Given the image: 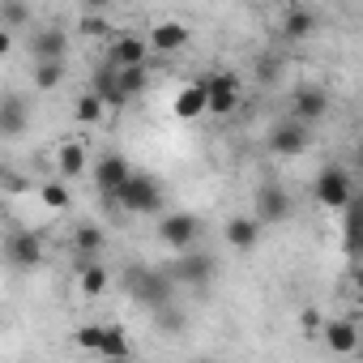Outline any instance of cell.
<instances>
[{
  "mask_svg": "<svg viewBox=\"0 0 363 363\" xmlns=\"http://www.w3.org/2000/svg\"><path fill=\"white\" fill-rule=\"evenodd\" d=\"M77 30H82L86 39H103V35H107L111 26H107V18H99V13H86V18L77 22Z\"/></svg>",
  "mask_w": 363,
  "mask_h": 363,
  "instance_id": "obj_30",
  "label": "cell"
},
{
  "mask_svg": "<svg viewBox=\"0 0 363 363\" xmlns=\"http://www.w3.org/2000/svg\"><path fill=\"white\" fill-rule=\"evenodd\" d=\"M13 52V35L9 30H0V56H9Z\"/></svg>",
  "mask_w": 363,
  "mask_h": 363,
  "instance_id": "obj_33",
  "label": "cell"
},
{
  "mask_svg": "<svg viewBox=\"0 0 363 363\" xmlns=\"http://www.w3.org/2000/svg\"><path fill=\"white\" fill-rule=\"evenodd\" d=\"M312 197L325 206V210H342L350 197H354V189H350V171L342 167V162H325L320 171H316V184H312Z\"/></svg>",
  "mask_w": 363,
  "mask_h": 363,
  "instance_id": "obj_3",
  "label": "cell"
},
{
  "mask_svg": "<svg viewBox=\"0 0 363 363\" xmlns=\"http://www.w3.org/2000/svg\"><path fill=\"white\" fill-rule=\"evenodd\" d=\"M107 5H116V0H86V9H107Z\"/></svg>",
  "mask_w": 363,
  "mask_h": 363,
  "instance_id": "obj_34",
  "label": "cell"
},
{
  "mask_svg": "<svg viewBox=\"0 0 363 363\" xmlns=\"http://www.w3.org/2000/svg\"><path fill=\"white\" fill-rule=\"evenodd\" d=\"M145 86H150V73H145V65L116 69V90H120V99H124V103H128V99H137V94H145Z\"/></svg>",
  "mask_w": 363,
  "mask_h": 363,
  "instance_id": "obj_19",
  "label": "cell"
},
{
  "mask_svg": "<svg viewBox=\"0 0 363 363\" xmlns=\"http://www.w3.org/2000/svg\"><path fill=\"white\" fill-rule=\"evenodd\" d=\"M206 90H210V99H206L210 116L227 120L240 107V73H214V77H206Z\"/></svg>",
  "mask_w": 363,
  "mask_h": 363,
  "instance_id": "obj_4",
  "label": "cell"
},
{
  "mask_svg": "<svg viewBox=\"0 0 363 363\" xmlns=\"http://www.w3.org/2000/svg\"><path fill=\"white\" fill-rule=\"evenodd\" d=\"M145 56H150V43H145L141 35H120V39L111 43V52H107V65L128 69V65H145Z\"/></svg>",
  "mask_w": 363,
  "mask_h": 363,
  "instance_id": "obj_15",
  "label": "cell"
},
{
  "mask_svg": "<svg viewBox=\"0 0 363 363\" xmlns=\"http://www.w3.org/2000/svg\"><path fill=\"white\" fill-rule=\"evenodd\" d=\"M65 82V60H35V90H56Z\"/></svg>",
  "mask_w": 363,
  "mask_h": 363,
  "instance_id": "obj_22",
  "label": "cell"
},
{
  "mask_svg": "<svg viewBox=\"0 0 363 363\" xmlns=\"http://www.w3.org/2000/svg\"><path fill=\"white\" fill-rule=\"evenodd\" d=\"M265 145H269V154H278V158H295V154L308 150V124H299V120H278V124L269 128Z\"/></svg>",
  "mask_w": 363,
  "mask_h": 363,
  "instance_id": "obj_7",
  "label": "cell"
},
{
  "mask_svg": "<svg viewBox=\"0 0 363 363\" xmlns=\"http://www.w3.org/2000/svg\"><path fill=\"white\" fill-rule=\"evenodd\" d=\"M133 167H128V158L124 154H103L99 162H94V171H90V179H94V189L103 193V197H111L120 184H124V175H128Z\"/></svg>",
  "mask_w": 363,
  "mask_h": 363,
  "instance_id": "obj_12",
  "label": "cell"
},
{
  "mask_svg": "<svg viewBox=\"0 0 363 363\" xmlns=\"http://www.w3.org/2000/svg\"><path fill=\"white\" fill-rule=\"evenodd\" d=\"M325 111H329V90H320V86H299V90L291 94V120H299V124L312 128Z\"/></svg>",
  "mask_w": 363,
  "mask_h": 363,
  "instance_id": "obj_9",
  "label": "cell"
},
{
  "mask_svg": "<svg viewBox=\"0 0 363 363\" xmlns=\"http://www.w3.org/2000/svg\"><path fill=\"white\" fill-rule=\"evenodd\" d=\"M145 43H150V52H158V56H175V52H184V48L193 43V30H189L184 22H158Z\"/></svg>",
  "mask_w": 363,
  "mask_h": 363,
  "instance_id": "obj_11",
  "label": "cell"
},
{
  "mask_svg": "<svg viewBox=\"0 0 363 363\" xmlns=\"http://www.w3.org/2000/svg\"><path fill=\"white\" fill-rule=\"evenodd\" d=\"M73 244H77V252H82V257H99V248H103V231L86 223V227H77V231H73Z\"/></svg>",
  "mask_w": 363,
  "mask_h": 363,
  "instance_id": "obj_27",
  "label": "cell"
},
{
  "mask_svg": "<svg viewBox=\"0 0 363 363\" xmlns=\"http://www.w3.org/2000/svg\"><path fill=\"white\" fill-rule=\"evenodd\" d=\"M120 282H124V295L145 303V308L171 303V274H158V269H145V265H128Z\"/></svg>",
  "mask_w": 363,
  "mask_h": 363,
  "instance_id": "obj_1",
  "label": "cell"
},
{
  "mask_svg": "<svg viewBox=\"0 0 363 363\" xmlns=\"http://www.w3.org/2000/svg\"><path fill=\"white\" fill-rule=\"evenodd\" d=\"M325 342L333 354H354L359 350V325L354 320H325Z\"/></svg>",
  "mask_w": 363,
  "mask_h": 363,
  "instance_id": "obj_17",
  "label": "cell"
},
{
  "mask_svg": "<svg viewBox=\"0 0 363 363\" xmlns=\"http://www.w3.org/2000/svg\"><path fill=\"white\" fill-rule=\"evenodd\" d=\"M197 235H201V223H197L193 214H162V218H158V240H162L167 248H175V252L193 248Z\"/></svg>",
  "mask_w": 363,
  "mask_h": 363,
  "instance_id": "obj_6",
  "label": "cell"
},
{
  "mask_svg": "<svg viewBox=\"0 0 363 363\" xmlns=\"http://www.w3.org/2000/svg\"><path fill=\"white\" fill-rule=\"evenodd\" d=\"M261 231H265V227H261L252 214H240V218L227 223V244H231L235 252H248V248L261 244Z\"/></svg>",
  "mask_w": 363,
  "mask_h": 363,
  "instance_id": "obj_16",
  "label": "cell"
},
{
  "mask_svg": "<svg viewBox=\"0 0 363 363\" xmlns=\"http://www.w3.org/2000/svg\"><path fill=\"white\" fill-rule=\"evenodd\" d=\"M99 342H103V325H82L77 329V346L82 350H99Z\"/></svg>",
  "mask_w": 363,
  "mask_h": 363,
  "instance_id": "obj_31",
  "label": "cell"
},
{
  "mask_svg": "<svg viewBox=\"0 0 363 363\" xmlns=\"http://www.w3.org/2000/svg\"><path fill=\"white\" fill-rule=\"evenodd\" d=\"M312 30H316V18H312L308 9H291L286 22H282V35H286V39H308Z\"/></svg>",
  "mask_w": 363,
  "mask_h": 363,
  "instance_id": "obj_23",
  "label": "cell"
},
{
  "mask_svg": "<svg viewBox=\"0 0 363 363\" xmlns=\"http://www.w3.org/2000/svg\"><path fill=\"white\" fill-rule=\"evenodd\" d=\"M133 346H128V337H124V329H116V325H103V342H99V354H107V359H124Z\"/></svg>",
  "mask_w": 363,
  "mask_h": 363,
  "instance_id": "obj_24",
  "label": "cell"
},
{
  "mask_svg": "<svg viewBox=\"0 0 363 363\" xmlns=\"http://www.w3.org/2000/svg\"><path fill=\"white\" fill-rule=\"evenodd\" d=\"M56 167H60V175H82L86 171V145L82 141H65L60 150H56Z\"/></svg>",
  "mask_w": 363,
  "mask_h": 363,
  "instance_id": "obj_20",
  "label": "cell"
},
{
  "mask_svg": "<svg viewBox=\"0 0 363 363\" xmlns=\"http://www.w3.org/2000/svg\"><path fill=\"white\" fill-rule=\"evenodd\" d=\"M210 278H214V257L189 252V248H184V257H179L175 269H171V282H184V286H193V291H201Z\"/></svg>",
  "mask_w": 363,
  "mask_h": 363,
  "instance_id": "obj_8",
  "label": "cell"
},
{
  "mask_svg": "<svg viewBox=\"0 0 363 363\" xmlns=\"http://www.w3.org/2000/svg\"><path fill=\"white\" fill-rule=\"evenodd\" d=\"M206 99H210L206 82H193V86H184V90L175 94V116H179V120H197V116L206 111Z\"/></svg>",
  "mask_w": 363,
  "mask_h": 363,
  "instance_id": "obj_18",
  "label": "cell"
},
{
  "mask_svg": "<svg viewBox=\"0 0 363 363\" xmlns=\"http://www.w3.org/2000/svg\"><path fill=\"white\" fill-rule=\"evenodd\" d=\"M5 13H9V18H13V22H26V5H22V9H18V5H13V0H9V5H5Z\"/></svg>",
  "mask_w": 363,
  "mask_h": 363,
  "instance_id": "obj_32",
  "label": "cell"
},
{
  "mask_svg": "<svg viewBox=\"0 0 363 363\" xmlns=\"http://www.w3.org/2000/svg\"><path fill=\"white\" fill-rule=\"evenodd\" d=\"M90 90H94V94H99L107 107H124V99H120V90H116V65H103Z\"/></svg>",
  "mask_w": 363,
  "mask_h": 363,
  "instance_id": "obj_21",
  "label": "cell"
},
{
  "mask_svg": "<svg viewBox=\"0 0 363 363\" xmlns=\"http://www.w3.org/2000/svg\"><path fill=\"white\" fill-rule=\"evenodd\" d=\"M103 111H107V103H103L94 90H86V94L77 99V120H82V124H99V120H103Z\"/></svg>",
  "mask_w": 363,
  "mask_h": 363,
  "instance_id": "obj_26",
  "label": "cell"
},
{
  "mask_svg": "<svg viewBox=\"0 0 363 363\" xmlns=\"http://www.w3.org/2000/svg\"><path fill=\"white\" fill-rule=\"evenodd\" d=\"M9 261H13L18 269H39V265H43V240H39L35 231H18V235L9 240Z\"/></svg>",
  "mask_w": 363,
  "mask_h": 363,
  "instance_id": "obj_14",
  "label": "cell"
},
{
  "mask_svg": "<svg viewBox=\"0 0 363 363\" xmlns=\"http://www.w3.org/2000/svg\"><path fill=\"white\" fill-rule=\"evenodd\" d=\"M30 56H35V60H65V56H69V35H65L60 26H43V30H35V39H30Z\"/></svg>",
  "mask_w": 363,
  "mask_h": 363,
  "instance_id": "obj_13",
  "label": "cell"
},
{
  "mask_svg": "<svg viewBox=\"0 0 363 363\" xmlns=\"http://www.w3.org/2000/svg\"><path fill=\"white\" fill-rule=\"evenodd\" d=\"M39 201H43L48 210H69V201H73V197H69V189H65V184H56V179H48V184L39 189Z\"/></svg>",
  "mask_w": 363,
  "mask_h": 363,
  "instance_id": "obj_29",
  "label": "cell"
},
{
  "mask_svg": "<svg viewBox=\"0 0 363 363\" xmlns=\"http://www.w3.org/2000/svg\"><path fill=\"white\" fill-rule=\"evenodd\" d=\"M26 124H30V103H26L18 90L0 94V137L13 141V137H22V133H26Z\"/></svg>",
  "mask_w": 363,
  "mask_h": 363,
  "instance_id": "obj_10",
  "label": "cell"
},
{
  "mask_svg": "<svg viewBox=\"0 0 363 363\" xmlns=\"http://www.w3.org/2000/svg\"><path fill=\"white\" fill-rule=\"evenodd\" d=\"M128 214H154L158 206H162V189H158V179H150V175H141V171H128L124 175V184L111 193Z\"/></svg>",
  "mask_w": 363,
  "mask_h": 363,
  "instance_id": "obj_2",
  "label": "cell"
},
{
  "mask_svg": "<svg viewBox=\"0 0 363 363\" xmlns=\"http://www.w3.org/2000/svg\"><path fill=\"white\" fill-rule=\"evenodd\" d=\"M252 218L261 227H278L291 218V193L278 189V184H261L257 189V206H252Z\"/></svg>",
  "mask_w": 363,
  "mask_h": 363,
  "instance_id": "obj_5",
  "label": "cell"
},
{
  "mask_svg": "<svg viewBox=\"0 0 363 363\" xmlns=\"http://www.w3.org/2000/svg\"><path fill=\"white\" fill-rule=\"evenodd\" d=\"M103 286H107V269L94 257L82 261V295H103Z\"/></svg>",
  "mask_w": 363,
  "mask_h": 363,
  "instance_id": "obj_25",
  "label": "cell"
},
{
  "mask_svg": "<svg viewBox=\"0 0 363 363\" xmlns=\"http://www.w3.org/2000/svg\"><path fill=\"white\" fill-rule=\"evenodd\" d=\"M342 210H346V252L354 257V252H359V223H363V214H359V201H354V197H350Z\"/></svg>",
  "mask_w": 363,
  "mask_h": 363,
  "instance_id": "obj_28",
  "label": "cell"
}]
</instances>
